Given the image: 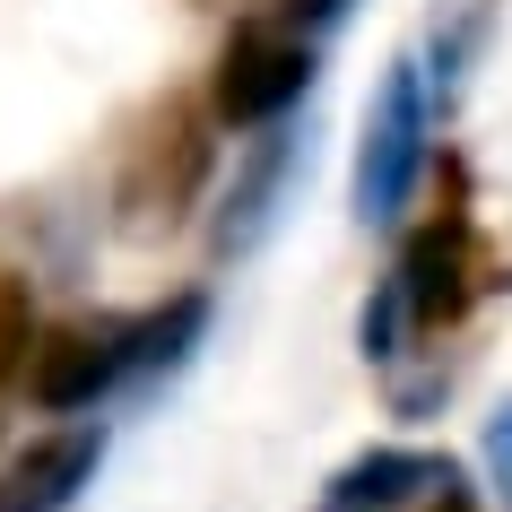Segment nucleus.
Returning a JSON list of instances; mask_svg holds the SVG:
<instances>
[{"mask_svg": "<svg viewBox=\"0 0 512 512\" xmlns=\"http://www.w3.org/2000/svg\"><path fill=\"white\" fill-rule=\"evenodd\" d=\"M200 322H209L200 296H174L165 313H131V322H122V313H105V322H61V330H44L35 356H27V400L35 408H96L131 374L174 365V356L200 339Z\"/></svg>", "mask_w": 512, "mask_h": 512, "instance_id": "nucleus-1", "label": "nucleus"}, {"mask_svg": "<svg viewBox=\"0 0 512 512\" xmlns=\"http://www.w3.org/2000/svg\"><path fill=\"white\" fill-rule=\"evenodd\" d=\"M417 174H426V70L391 61L374 105H365V139H356V217L391 226L408 209Z\"/></svg>", "mask_w": 512, "mask_h": 512, "instance_id": "nucleus-2", "label": "nucleus"}, {"mask_svg": "<svg viewBox=\"0 0 512 512\" xmlns=\"http://www.w3.org/2000/svg\"><path fill=\"white\" fill-rule=\"evenodd\" d=\"M391 287H400V313H408L417 330H452L486 287H504V261L478 243L469 209H443L426 235L400 252V278H391Z\"/></svg>", "mask_w": 512, "mask_h": 512, "instance_id": "nucleus-3", "label": "nucleus"}, {"mask_svg": "<svg viewBox=\"0 0 512 512\" xmlns=\"http://www.w3.org/2000/svg\"><path fill=\"white\" fill-rule=\"evenodd\" d=\"M313 87V44L287 27H235L226 53H217V79H209V105L226 131H261Z\"/></svg>", "mask_w": 512, "mask_h": 512, "instance_id": "nucleus-4", "label": "nucleus"}, {"mask_svg": "<svg viewBox=\"0 0 512 512\" xmlns=\"http://www.w3.org/2000/svg\"><path fill=\"white\" fill-rule=\"evenodd\" d=\"M96 460H105V426L35 434L27 452L0 469V512H70L79 486H96Z\"/></svg>", "mask_w": 512, "mask_h": 512, "instance_id": "nucleus-5", "label": "nucleus"}, {"mask_svg": "<svg viewBox=\"0 0 512 512\" xmlns=\"http://www.w3.org/2000/svg\"><path fill=\"white\" fill-rule=\"evenodd\" d=\"M426 486H452V460L382 443V452H356L348 469L322 486V512H400V504H417Z\"/></svg>", "mask_w": 512, "mask_h": 512, "instance_id": "nucleus-6", "label": "nucleus"}, {"mask_svg": "<svg viewBox=\"0 0 512 512\" xmlns=\"http://www.w3.org/2000/svg\"><path fill=\"white\" fill-rule=\"evenodd\" d=\"M287 174H296V139L278 131L261 157L235 174V200H226V226H217V252H252L261 243V226L278 217V191H287Z\"/></svg>", "mask_w": 512, "mask_h": 512, "instance_id": "nucleus-7", "label": "nucleus"}, {"mask_svg": "<svg viewBox=\"0 0 512 512\" xmlns=\"http://www.w3.org/2000/svg\"><path fill=\"white\" fill-rule=\"evenodd\" d=\"M27 356H35V304H27V278L0 270V391L27 382Z\"/></svg>", "mask_w": 512, "mask_h": 512, "instance_id": "nucleus-8", "label": "nucleus"}, {"mask_svg": "<svg viewBox=\"0 0 512 512\" xmlns=\"http://www.w3.org/2000/svg\"><path fill=\"white\" fill-rule=\"evenodd\" d=\"M486 478H495V495H504V512H512V400L486 417Z\"/></svg>", "mask_w": 512, "mask_h": 512, "instance_id": "nucleus-9", "label": "nucleus"}, {"mask_svg": "<svg viewBox=\"0 0 512 512\" xmlns=\"http://www.w3.org/2000/svg\"><path fill=\"white\" fill-rule=\"evenodd\" d=\"M287 18L296 27H330V18H348V0H287Z\"/></svg>", "mask_w": 512, "mask_h": 512, "instance_id": "nucleus-10", "label": "nucleus"}]
</instances>
